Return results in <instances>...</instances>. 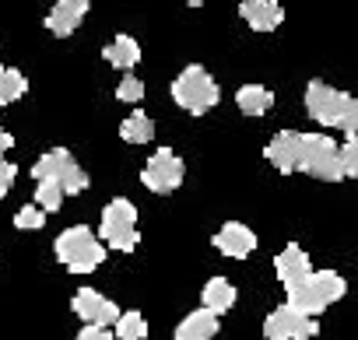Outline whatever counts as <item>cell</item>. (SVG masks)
<instances>
[{"instance_id":"obj_20","label":"cell","mask_w":358,"mask_h":340,"mask_svg":"<svg viewBox=\"0 0 358 340\" xmlns=\"http://www.w3.org/2000/svg\"><path fill=\"white\" fill-rule=\"evenodd\" d=\"M29 91V77L18 67H0V109L18 102Z\"/></svg>"},{"instance_id":"obj_7","label":"cell","mask_w":358,"mask_h":340,"mask_svg":"<svg viewBox=\"0 0 358 340\" xmlns=\"http://www.w3.org/2000/svg\"><path fill=\"white\" fill-rule=\"evenodd\" d=\"M32 176H36V183H53V186H60L64 197L88 190V172L74 161V154H71L67 147L46 151V154L32 165Z\"/></svg>"},{"instance_id":"obj_16","label":"cell","mask_w":358,"mask_h":340,"mask_svg":"<svg viewBox=\"0 0 358 340\" xmlns=\"http://www.w3.org/2000/svg\"><path fill=\"white\" fill-rule=\"evenodd\" d=\"M201 298H204V309H208V312H215V316L222 319V316L236 305L239 291H236V284H232V281H225V277H211V281L204 284Z\"/></svg>"},{"instance_id":"obj_15","label":"cell","mask_w":358,"mask_h":340,"mask_svg":"<svg viewBox=\"0 0 358 340\" xmlns=\"http://www.w3.org/2000/svg\"><path fill=\"white\" fill-rule=\"evenodd\" d=\"M215 333H218V316L208 312L204 305L187 312L176 326V340H215Z\"/></svg>"},{"instance_id":"obj_8","label":"cell","mask_w":358,"mask_h":340,"mask_svg":"<svg viewBox=\"0 0 358 340\" xmlns=\"http://www.w3.org/2000/svg\"><path fill=\"white\" fill-rule=\"evenodd\" d=\"M183 176H187L183 158H179L176 151H169V147H158V151L148 158V165L141 168V183H144L151 193H158V197L176 193L179 186H183Z\"/></svg>"},{"instance_id":"obj_24","label":"cell","mask_w":358,"mask_h":340,"mask_svg":"<svg viewBox=\"0 0 358 340\" xmlns=\"http://www.w3.org/2000/svg\"><path fill=\"white\" fill-rule=\"evenodd\" d=\"M341 172L344 179H358V137H344L341 144Z\"/></svg>"},{"instance_id":"obj_18","label":"cell","mask_w":358,"mask_h":340,"mask_svg":"<svg viewBox=\"0 0 358 340\" xmlns=\"http://www.w3.org/2000/svg\"><path fill=\"white\" fill-rule=\"evenodd\" d=\"M236 105L243 116H267L271 105H274V91L264 88V84H243L236 91Z\"/></svg>"},{"instance_id":"obj_23","label":"cell","mask_w":358,"mask_h":340,"mask_svg":"<svg viewBox=\"0 0 358 340\" xmlns=\"http://www.w3.org/2000/svg\"><path fill=\"white\" fill-rule=\"evenodd\" d=\"M43 225H46V211L36 207V204H25V207L15 214V228H22V232H39Z\"/></svg>"},{"instance_id":"obj_27","label":"cell","mask_w":358,"mask_h":340,"mask_svg":"<svg viewBox=\"0 0 358 340\" xmlns=\"http://www.w3.org/2000/svg\"><path fill=\"white\" fill-rule=\"evenodd\" d=\"M71 340H116L109 330H102V326H85L78 337H71Z\"/></svg>"},{"instance_id":"obj_11","label":"cell","mask_w":358,"mask_h":340,"mask_svg":"<svg viewBox=\"0 0 358 340\" xmlns=\"http://www.w3.org/2000/svg\"><path fill=\"white\" fill-rule=\"evenodd\" d=\"M211 242H215V249L225 253L229 260H246V256L257 249V235H253V228L243 225V221H225V225L215 232Z\"/></svg>"},{"instance_id":"obj_6","label":"cell","mask_w":358,"mask_h":340,"mask_svg":"<svg viewBox=\"0 0 358 340\" xmlns=\"http://www.w3.org/2000/svg\"><path fill=\"white\" fill-rule=\"evenodd\" d=\"M99 242L113 246L116 253H134L141 242L137 232V207L127 197H116L102 207V221H99Z\"/></svg>"},{"instance_id":"obj_2","label":"cell","mask_w":358,"mask_h":340,"mask_svg":"<svg viewBox=\"0 0 358 340\" xmlns=\"http://www.w3.org/2000/svg\"><path fill=\"white\" fill-rule=\"evenodd\" d=\"M306 112L320 126H334L344 130V137H358V98L327 81L306 84Z\"/></svg>"},{"instance_id":"obj_1","label":"cell","mask_w":358,"mask_h":340,"mask_svg":"<svg viewBox=\"0 0 358 340\" xmlns=\"http://www.w3.org/2000/svg\"><path fill=\"white\" fill-rule=\"evenodd\" d=\"M267 161L278 172L292 176V172H306L313 179L323 183H341V147L327 137V133H295V130H281L271 137L267 144Z\"/></svg>"},{"instance_id":"obj_3","label":"cell","mask_w":358,"mask_h":340,"mask_svg":"<svg viewBox=\"0 0 358 340\" xmlns=\"http://www.w3.org/2000/svg\"><path fill=\"white\" fill-rule=\"evenodd\" d=\"M53 253L57 260L71 270V274H92L102 267L106 260V246L99 242V235L88 228V225H71L57 235L53 242Z\"/></svg>"},{"instance_id":"obj_25","label":"cell","mask_w":358,"mask_h":340,"mask_svg":"<svg viewBox=\"0 0 358 340\" xmlns=\"http://www.w3.org/2000/svg\"><path fill=\"white\" fill-rule=\"evenodd\" d=\"M116 98H120V102H141V98H144V84H141V77L123 74V81L116 84Z\"/></svg>"},{"instance_id":"obj_28","label":"cell","mask_w":358,"mask_h":340,"mask_svg":"<svg viewBox=\"0 0 358 340\" xmlns=\"http://www.w3.org/2000/svg\"><path fill=\"white\" fill-rule=\"evenodd\" d=\"M11 147H15V137H11L8 130H0V158H4V154H8Z\"/></svg>"},{"instance_id":"obj_13","label":"cell","mask_w":358,"mask_h":340,"mask_svg":"<svg viewBox=\"0 0 358 340\" xmlns=\"http://www.w3.org/2000/svg\"><path fill=\"white\" fill-rule=\"evenodd\" d=\"M274 270H278V281L285 284V291H292L295 284H302V281L313 274V263H309L306 249L292 242V246H285V249L274 256Z\"/></svg>"},{"instance_id":"obj_21","label":"cell","mask_w":358,"mask_h":340,"mask_svg":"<svg viewBox=\"0 0 358 340\" xmlns=\"http://www.w3.org/2000/svg\"><path fill=\"white\" fill-rule=\"evenodd\" d=\"M113 337L116 340H144L148 337V319L141 316V312H120V319H116V326H113Z\"/></svg>"},{"instance_id":"obj_26","label":"cell","mask_w":358,"mask_h":340,"mask_svg":"<svg viewBox=\"0 0 358 340\" xmlns=\"http://www.w3.org/2000/svg\"><path fill=\"white\" fill-rule=\"evenodd\" d=\"M15 179H18V165H15V161H8V158H0V200H4V197L11 193Z\"/></svg>"},{"instance_id":"obj_17","label":"cell","mask_w":358,"mask_h":340,"mask_svg":"<svg viewBox=\"0 0 358 340\" xmlns=\"http://www.w3.org/2000/svg\"><path fill=\"white\" fill-rule=\"evenodd\" d=\"M102 60L113 64V67H120V71H134V67L141 64V46H137L134 36H116V39L102 50Z\"/></svg>"},{"instance_id":"obj_10","label":"cell","mask_w":358,"mask_h":340,"mask_svg":"<svg viewBox=\"0 0 358 340\" xmlns=\"http://www.w3.org/2000/svg\"><path fill=\"white\" fill-rule=\"evenodd\" d=\"M71 309H74L78 319H85L88 326H102V330H106V326H116V319H120V305H116L113 298H106L102 291H95V288L74 291Z\"/></svg>"},{"instance_id":"obj_4","label":"cell","mask_w":358,"mask_h":340,"mask_svg":"<svg viewBox=\"0 0 358 340\" xmlns=\"http://www.w3.org/2000/svg\"><path fill=\"white\" fill-rule=\"evenodd\" d=\"M344 291H348V284H344V277L337 270H313L302 284H295L288 291V305L299 309L302 316L316 319L323 309H330L334 302H341Z\"/></svg>"},{"instance_id":"obj_22","label":"cell","mask_w":358,"mask_h":340,"mask_svg":"<svg viewBox=\"0 0 358 340\" xmlns=\"http://www.w3.org/2000/svg\"><path fill=\"white\" fill-rule=\"evenodd\" d=\"M60 204H64V190L60 186H53V183H39L36 186V207L53 214V211H60Z\"/></svg>"},{"instance_id":"obj_12","label":"cell","mask_w":358,"mask_h":340,"mask_svg":"<svg viewBox=\"0 0 358 340\" xmlns=\"http://www.w3.org/2000/svg\"><path fill=\"white\" fill-rule=\"evenodd\" d=\"M92 11L88 0H57L46 15V29L57 36V39H67L78 32V25L85 22V15Z\"/></svg>"},{"instance_id":"obj_5","label":"cell","mask_w":358,"mask_h":340,"mask_svg":"<svg viewBox=\"0 0 358 340\" xmlns=\"http://www.w3.org/2000/svg\"><path fill=\"white\" fill-rule=\"evenodd\" d=\"M218 98H222L218 95V84H215V77L201 64H190L183 74L172 81V102L183 109V112H190V116L211 112L218 105Z\"/></svg>"},{"instance_id":"obj_9","label":"cell","mask_w":358,"mask_h":340,"mask_svg":"<svg viewBox=\"0 0 358 340\" xmlns=\"http://www.w3.org/2000/svg\"><path fill=\"white\" fill-rule=\"evenodd\" d=\"M320 333L316 319L302 316L299 309H292L288 302L278 305L267 319H264V337L267 340H313Z\"/></svg>"},{"instance_id":"obj_19","label":"cell","mask_w":358,"mask_h":340,"mask_svg":"<svg viewBox=\"0 0 358 340\" xmlns=\"http://www.w3.org/2000/svg\"><path fill=\"white\" fill-rule=\"evenodd\" d=\"M120 137L127 144H148L155 137V119L144 112V109H134L123 123H120Z\"/></svg>"},{"instance_id":"obj_14","label":"cell","mask_w":358,"mask_h":340,"mask_svg":"<svg viewBox=\"0 0 358 340\" xmlns=\"http://www.w3.org/2000/svg\"><path fill=\"white\" fill-rule=\"evenodd\" d=\"M239 15L246 18V25L253 32H274L285 22V8L278 4V0H243Z\"/></svg>"}]
</instances>
